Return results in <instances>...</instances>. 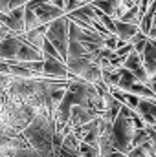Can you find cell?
<instances>
[{"label":"cell","mask_w":156,"mask_h":157,"mask_svg":"<svg viewBox=\"0 0 156 157\" xmlns=\"http://www.w3.org/2000/svg\"><path fill=\"white\" fill-rule=\"evenodd\" d=\"M129 157H151V155L145 154L143 148H132V150L129 152Z\"/></svg>","instance_id":"obj_16"},{"label":"cell","mask_w":156,"mask_h":157,"mask_svg":"<svg viewBox=\"0 0 156 157\" xmlns=\"http://www.w3.org/2000/svg\"><path fill=\"white\" fill-rule=\"evenodd\" d=\"M35 113L26 104H17L6 97H2L0 102V122L13 133H24V130L31 124Z\"/></svg>","instance_id":"obj_2"},{"label":"cell","mask_w":156,"mask_h":157,"mask_svg":"<svg viewBox=\"0 0 156 157\" xmlns=\"http://www.w3.org/2000/svg\"><path fill=\"white\" fill-rule=\"evenodd\" d=\"M138 33H140V28H138V26L125 24V22H121V20H116V37L119 39V42L130 44V40L134 39Z\"/></svg>","instance_id":"obj_10"},{"label":"cell","mask_w":156,"mask_h":157,"mask_svg":"<svg viewBox=\"0 0 156 157\" xmlns=\"http://www.w3.org/2000/svg\"><path fill=\"white\" fill-rule=\"evenodd\" d=\"M125 157H129V155H125Z\"/></svg>","instance_id":"obj_19"},{"label":"cell","mask_w":156,"mask_h":157,"mask_svg":"<svg viewBox=\"0 0 156 157\" xmlns=\"http://www.w3.org/2000/svg\"><path fill=\"white\" fill-rule=\"evenodd\" d=\"M46 40L61 53L64 64L68 59V44H70V18L68 15L57 18L55 22L48 24L46 28Z\"/></svg>","instance_id":"obj_4"},{"label":"cell","mask_w":156,"mask_h":157,"mask_svg":"<svg viewBox=\"0 0 156 157\" xmlns=\"http://www.w3.org/2000/svg\"><path fill=\"white\" fill-rule=\"evenodd\" d=\"M9 37H15V33H11V31H9V29L0 22V44H2L4 40H7Z\"/></svg>","instance_id":"obj_15"},{"label":"cell","mask_w":156,"mask_h":157,"mask_svg":"<svg viewBox=\"0 0 156 157\" xmlns=\"http://www.w3.org/2000/svg\"><path fill=\"white\" fill-rule=\"evenodd\" d=\"M26 7L31 9V11L37 15L40 26H48V24H51V22H55L57 18H61V17L66 15L63 9L51 6L48 0H31V2L26 4Z\"/></svg>","instance_id":"obj_5"},{"label":"cell","mask_w":156,"mask_h":157,"mask_svg":"<svg viewBox=\"0 0 156 157\" xmlns=\"http://www.w3.org/2000/svg\"><path fill=\"white\" fill-rule=\"evenodd\" d=\"M28 0H0V13H11L17 7H24Z\"/></svg>","instance_id":"obj_13"},{"label":"cell","mask_w":156,"mask_h":157,"mask_svg":"<svg viewBox=\"0 0 156 157\" xmlns=\"http://www.w3.org/2000/svg\"><path fill=\"white\" fill-rule=\"evenodd\" d=\"M44 77L48 78H68L70 71L63 60L44 57Z\"/></svg>","instance_id":"obj_8"},{"label":"cell","mask_w":156,"mask_h":157,"mask_svg":"<svg viewBox=\"0 0 156 157\" xmlns=\"http://www.w3.org/2000/svg\"><path fill=\"white\" fill-rule=\"evenodd\" d=\"M142 62H143V68H145L147 75L151 77V80L156 78V46L151 40L147 42V48L142 55Z\"/></svg>","instance_id":"obj_9"},{"label":"cell","mask_w":156,"mask_h":157,"mask_svg":"<svg viewBox=\"0 0 156 157\" xmlns=\"http://www.w3.org/2000/svg\"><path fill=\"white\" fill-rule=\"evenodd\" d=\"M0 60L4 62H44V55L42 51L30 46L20 35H15L0 44Z\"/></svg>","instance_id":"obj_3"},{"label":"cell","mask_w":156,"mask_h":157,"mask_svg":"<svg viewBox=\"0 0 156 157\" xmlns=\"http://www.w3.org/2000/svg\"><path fill=\"white\" fill-rule=\"evenodd\" d=\"M24 15H26V6L17 7L11 13H0V22L15 35H24L26 26H24Z\"/></svg>","instance_id":"obj_6"},{"label":"cell","mask_w":156,"mask_h":157,"mask_svg":"<svg viewBox=\"0 0 156 157\" xmlns=\"http://www.w3.org/2000/svg\"><path fill=\"white\" fill-rule=\"evenodd\" d=\"M142 18H143V15H142V13H140V9L134 6V7H130L129 11H125V15H123L119 20H121V22H125V24H132V26H138V28H140Z\"/></svg>","instance_id":"obj_12"},{"label":"cell","mask_w":156,"mask_h":157,"mask_svg":"<svg viewBox=\"0 0 156 157\" xmlns=\"http://www.w3.org/2000/svg\"><path fill=\"white\" fill-rule=\"evenodd\" d=\"M46 28H48V26H42V28H39V29L28 31V33H24V35H20V37L26 40L30 46H33L35 49L42 51V48H44V42H46Z\"/></svg>","instance_id":"obj_11"},{"label":"cell","mask_w":156,"mask_h":157,"mask_svg":"<svg viewBox=\"0 0 156 157\" xmlns=\"http://www.w3.org/2000/svg\"><path fill=\"white\" fill-rule=\"evenodd\" d=\"M138 121H142V117L134 110H130L127 106L121 108L117 119L112 124V146L116 152L123 154V155H129V152L132 150L134 135L140 130Z\"/></svg>","instance_id":"obj_1"},{"label":"cell","mask_w":156,"mask_h":157,"mask_svg":"<svg viewBox=\"0 0 156 157\" xmlns=\"http://www.w3.org/2000/svg\"><path fill=\"white\" fill-rule=\"evenodd\" d=\"M94 2H96V0H86V6H88V4H94Z\"/></svg>","instance_id":"obj_17"},{"label":"cell","mask_w":156,"mask_h":157,"mask_svg":"<svg viewBox=\"0 0 156 157\" xmlns=\"http://www.w3.org/2000/svg\"><path fill=\"white\" fill-rule=\"evenodd\" d=\"M28 2H31V0H28Z\"/></svg>","instance_id":"obj_18"},{"label":"cell","mask_w":156,"mask_h":157,"mask_svg":"<svg viewBox=\"0 0 156 157\" xmlns=\"http://www.w3.org/2000/svg\"><path fill=\"white\" fill-rule=\"evenodd\" d=\"M94 6L97 9H101L105 15H109L110 18H114V20H119L125 15V11L130 9L127 0H96Z\"/></svg>","instance_id":"obj_7"},{"label":"cell","mask_w":156,"mask_h":157,"mask_svg":"<svg viewBox=\"0 0 156 157\" xmlns=\"http://www.w3.org/2000/svg\"><path fill=\"white\" fill-rule=\"evenodd\" d=\"M83 6H86V0H68V2H66V9H64V13L70 15V13H74V11L81 9Z\"/></svg>","instance_id":"obj_14"}]
</instances>
